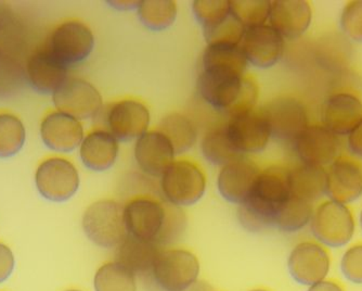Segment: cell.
Wrapping results in <instances>:
<instances>
[{
  "mask_svg": "<svg viewBox=\"0 0 362 291\" xmlns=\"http://www.w3.org/2000/svg\"><path fill=\"white\" fill-rule=\"evenodd\" d=\"M128 235L160 246L176 239L186 225L178 207L151 196H137L124 205Z\"/></svg>",
  "mask_w": 362,
  "mask_h": 291,
  "instance_id": "1",
  "label": "cell"
},
{
  "mask_svg": "<svg viewBox=\"0 0 362 291\" xmlns=\"http://www.w3.org/2000/svg\"><path fill=\"white\" fill-rule=\"evenodd\" d=\"M290 196L288 168L268 166L260 171L249 197L239 205L240 223L250 232L274 227V217Z\"/></svg>",
  "mask_w": 362,
  "mask_h": 291,
  "instance_id": "2",
  "label": "cell"
},
{
  "mask_svg": "<svg viewBox=\"0 0 362 291\" xmlns=\"http://www.w3.org/2000/svg\"><path fill=\"white\" fill-rule=\"evenodd\" d=\"M197 89L211 107L229 117L255 109L259 95L253 79L233 71L203 69Z\"/></svg>",
  "mask_w": 362,
  "mask_h": 291,
  "instance_id": "3",
  "label": "cell"
},
{
  "mask_svg": "<svg viewBox=\"0 0 362 291\" xmlns=\"http://www.w3.org/2000/svg\"><path fill=\"white\" fill-rule=\"evenodd\" d=\"M357 215L351 205L329 198L316 203L309 229L314 239L325 248H343L351 244L357 231Z\"/></svg>",
  "mask_w": 362,
  "mask_h": 291,
  "instance_id": "4",
  "label": "cell"
},
{
  "mask_svg": "<svg viewBox=\"0 0 362 291\" xmlns=\"http://www.w3.org/2000/svg\"><path fill=\"white\" fill-rule=\"evenodd\" d=\"M160 187L166 202L178 207H189L204 196L206 176L193 161L175 160L160 176Z\"/></svg>",
  "mask_w": 362,
  "mask_h": 291,
  "instance_id": "5",
  "label": "cell"
},
{
  "mask_svg": "<svg viewBox=\"0 0 362 291\" xmlns=\"http://www.w3.org/2000/svg\"><path fill=\"white\" fill-rule=\"evenodd\" d=\"M83 229L95 245L117 248L128 236L123 205L110 199L95 201L83 215Z\"/></svg>",
  "mask_w": 362,
  "mask_h": 291,
  "instance_id": "6",
  "label": "cell"
},
{
  "mask_svg": "<svg viewBox=\"0 0 362 291\" xmlns=\"http://www.w3.org/2000/svg\"><path fill=\"white\" fill-rule=\"evenodd\" d=\"M300 164L327 169L344 154L343 138L327 130L320 122H311L292 142Z\"/></svg>",
  "mask_w": 362,
  "mask_h": 291,
  "instance_id": "7",
  "label": "cell"
},
{
  "mask_svg": "<svg viewBox=\"0 0 362 291\" xmlns=\"http://www.w3.org/2000/svg\"><path fill=\"white\" fill-rule=\"evenodd\" d=\"M93 47L95 36L90 28L78 20H70L54 28L46 50L69 68L86 60Z\"/></svg>",
  "mask_w": 362,
  "mask_h": 291,
  "instance_id": "8",
  "label": "cell"
},
{
  "mask_svg": "<svg viewBox=\"0 0 362 291\" xmlns=\"http://www.w3.org/2000/svg\"><path fill=\"white\" fill-rule=\"evenodd\" d=\"M200 264L197 256L187 250L173 249L160 251L151 280L162 291H182L197 282Z\"/></svg>",
  "mask_w": 362,
  "mask_h": 291,
  "instance_id": "9",
  "label": "cell"
},
{
  "mask_svg": "<svg viewBox=\"0 0 362 291\" xmlns=\"http://www.w3.org/2000/svg\"><path fill=\"white\" fill-rule=\"evenodd\" d=\"M38 193L47 200L64 202L72 198L79 188V174L68 159L52 156L46 159L35 174Z\"/></svg>",
  "mask_w": 362,
  "mask_h": 291,
  "instance_id": "10",
  "label": "cell"
},
{
  "mask_svg": "<svg viewBox=\"0 0 362 291\" xmlns=\"http://www.w3.org/2000/svg\"><path fill=\"white\" fill-rule=\"evenodd\" d=\"M260 111L267 121L272 138L281 142L292 144L311 123L306 105L291 96L272 99Z\"/></svg>",
  "mask_w": 362,
  "mask_h": 291,
  "instance_id": "11",
  "label": "cell"
},
{
  "mask_svg": "<svg viewBox=\"0 0 362 291\" xmlns=\"http://www.w3.org/2000/svg\"><path fill=\"white\" fill-rule=\"evenodd\" d=\"M362 121V97L354 89L333 91L320 107V123L345 138Z\"/></svg>",
  "mask_w": 362,
  "mask_h": 291,
  "instance_id": "12",
  "label": "cell"
},
{
  "mask_svg": "<svg viewBox=\"0 0 362 291\" xmlns=\"http://www.w3.org/2000/svg\"><path fill=\"white\" fill-rule=\"evenodd\" d=\"M225 128L230 142L241 156L264 152L272 138L260 110L254 109L230 117Z\"/></svg>",
  "mask_w": 362,
  "mask_h": 291,
  "instance_id": "13",
  "label": "cell"
},
{
  "mask_svg": "<svg viewBox=\"0 0 362 291\" xmlns=\"http://www.w3.org/2000/svg\"><path fill=\"white\" fill-rule=\"evenodd\" d=\"M52 96L57 111L78 121L93 119L103 110L101 93L85 79L69 77Z\"/></svg>",
  "mask_w": 362,
  "mask_h": 291,
  "instance_id": "14",
  "label": "cell"
},
{
  "mask_svg": "<svg viewBox=\"0 0 362 291\" xmlns=\"http://www.w3.org/2000/svg\"><path fill=\"white\" fill-rule=\"evenodd\" d=\"M291 278L304 286H313L327 280L331 270L327 248L316 240H305L293 248L288 258Z\"/></svg>",
  "mask_w": 362,
  "mask_h": 291,
  "instance_id": "15",
  "label": "cell"
},
{
  "mask_svg": "<svg viewBox=\"0 0 362 291\" xmlns=\"http://www.w3.org/2000/svg\"><path fill=\"white\" fill-rule=\"evenodd\" d=\"M327 198L351 205L362 198V160L341 154L325 169Z\"/></svg>",
  "mask_w": 362,
  "mask_h": 291,
  "instance_id": "16",
  "label": "cell"
},
{
  "mask_svg": "<svg viewBox=\"0 0 362 291\" xmlns=\"http://www.w3.org/2000/svg\"><path fill=\"white\" fill-rule=\"evenodd\" d=\"M149 109L136 99H123L112 103L105 113L107 132L119 142L137 140L149 131Z\"/></svg>",
  "mask_w": 362,
  "mask_h": 291,
  "instance_id": "17",
  "label": "cell"
},
{
  "mask_svg": "<svg viewBox=\"0 0 362 291\" xmlns=\"http://www.w3.org/2000/svg\"><path fill=\"white\" fill-rule=\"evenodd\" d=\"M240 50L247 63L258 69H269L280 62L286 40L269 24L246 28Z\"/></svg>",
  "mask_w": 362,
  "mask_h": 291,
  "instance_id": "18",
  "label": "cell"
},
{
  "mask_svg": "<svg viewBox=\"0 0 362 291\" xmlns=\"http://www.w3.org/2000/svg\"><path fill=\"white\" fill-rule=\"evenodd\" d=\"M314 9L307 0H276L270 5L268 24L284 40H298L308 32Z\"/></svg>",
  "mask_w": 362,
  "mask_h": 291,
  "instance_id": "19",
  "label": "cell"
},
{
  "mask_svg": "<svg viewBox=\"0 0 362 291\" xmlns=\"http://www.w3.org/2000/svg\"><path fill=\"white\" fill-rule=\"evenodd\" d=\"M260 171L254 161L244 156L221 166L217 178L221 197L229 202L242 205L249 197Z\"/></svg>",
  "mask_w": 362,
  "mask_h": 291,
  "instance_id": "20",
  "label": "cell"
},
{
  "mask_svg": "<svg viewBox=\"0 0 362 291\" xmlns=\"http://www.w3.org/2000/svg\"><path fill=\"white\" fill-rule=\"evenodd\" d=\"M42 142L50 150L70 154L84 139V127L81 121L60 111L50 112L40 125Z\"/></svg>",
  "mask_w": 362,
  "mask_h": 291,
  "instance_id": "21",
  "label": "cell"
},
{
  "mask_svg": "<svg viewBox=\"0 0 362 291\" xmlns=\"http://www.w3.org/2000/svg\"><path fill=\"white\" fill-rule=\"evenodd\" d=\"M135 159L144 174L160 177L175 161L176 152L162 132L148 131L135 144Z\"/></svg>",
  "mask_w": 362,
  "mask_h": 291,
  "instance_id": "22",
  "label": "cell"
},
{
  "mask_svg": "<svg viewBox=\"0 0 362 291\" xmlns=\"http://www.w3.org/2000/svg\"><path fill=\"white\" fill-rule=\"evenodd\" d=\"M119 142L107 130L90 132L79 146L81 162L93 172L110 170L119 156Z\"/></svg>",
  "mask_w": 362,
  "mask_h": 291,
  "instance_id": "23",
  "label": "cell"
},
{
  "mask_svg": "<svg viewBox=\"0 0 362 291\" xmlns=\"http://www.w3.org/2000/svg\"><path fill=\"white\" fill-rule=\"evenodd\" d=\"M26 71L33 89L42 93L54 95L69 79L68 68L59 62L46 48L30 57Z\"/></svg>",
  "mask_w": 362,
  "mask_h": 291,
  "instance_id": "24",
  "label": "cell"
},
{
  "mask_svg": "<svg viewBox=\"0 0 362 291\" xmlns=\"http://www.w3.org/2000/svg\"><path fill=\"white\" fill-rule=\"evenodd\" d=\"M160 253V246L156 242L128 235L117 247L115 262L125 266L135 276L151 278L154 263Z\"/></svg>",
  "mask_w": 362,
  "mask_h": 291,
  "instance_id": "25",
  "label": "cell"
},
{
  "mask_svg": "<svg viewBox=\"0 0 362 291\" xmlns=\"http://www.w3.org/2000/svg\"><path fill=\"white\" fill-rule=\"evenodd\" d=\"M291 195L308 202H320L327 198L325 169L298 164L288 169Z\"/></svg>",
  "mask_w": 362,
  "mask_h": 291,
  "instance_id": "26",
  "label": "cell"
},
{
  "mask_svg": "<svg viewBox=\"0 0 362 291\" xmlns=\"http://www.w3.org/2000/svg\"><path fill=\"white\" fill-rule=\"evenodd\" d=\"M158 131L170 140L176 156L186 154L197 142V126L188 117L180 113H170L163 118Z\"/></svg>",
  "mask_w": 362,
  "mask_h": 291,
  "instance_id": "27",
  "label": "cell"
},
{
  "mask_svg": "<svg viewBox=\"0 0 362 291\" xmlns=\"http://www.w3.org/2000/svg\"><path fill=\"white\" fill-rule=\"evenodd\" d=\"M314 207V203L291 195L290 198L276 213L274 226L284 233L302 231L306 226H309Z\"/></svg>",
  "mask_w": 362,
  "mask_h": 291,
  "instance_id": "28",
  "label": "cell"
},
{
  "mask_svg": "<svg viewBox=\"0 0 362 291\" xmlns=\"http://www.w3.org/2000/svg\"><path fill=\"white\" fill-rule=\"evenodd\" d=\"M203 69L207 70L233 71L245 74L247 61L240 46L231 45H209L203 54Z\"/></svg>",
  "mask_w": 362,
  "mask_h": 291,
  "instance_id": "29",
  "label": "cell"
},
{
  "mask_svg": "<svg viewBox=\"0 0 362 291\" xmlns=\"http://www.w3.org/2000/svg\"><path fill=\"white\" fill-rule=\"evenodd\" d=\"M201 149L204 158L214 166H223L243 156L230 142L225 125L211 128L207 132L201 142Z\"/></svg>",
  "mask_w": 362,
  "mask_h": 291,
  "instance_id": "30",
  "label": "cell"
},
{
  "mask_svg": "<svg viewBox=\"0 0 362 291\" xmlns=\"http://www.w3.org/2000/svg\"><path fill=\"white\" fill-rule=\"evenodd\" d=\"M140 22L151 30L160 32L170 28L177 17V5L172 0L140 1L137 9Z\"/></svg>",
  "mask_w": 362,
  "mask_h": 291,
  "instance_id": "31",
  "label": "cell"
},
{
  "mask_svg": "<svg viewBox=\"0 0 362 291\" xmlns=\"http://www.w3.org/2000/svg\"><path fill=\"white\" fill-rule=\"evenodd\" d=\"M95 291H137L136 276L117 262H110L95 273Z\"/></svg>",
  "mask_w": 362,
  "mask_h": 291,
  "instance_id": "32",
  "label": "cell"
},
{
  "mask_svg": "<svg viewBox=\"0 0 362 291\" xmlns=\"http://www.w3.org/2000/svg\"><path fill=\"white\" fill-rule=\"evenodd\" d=\"M25 138V127L19 118L0 113V158L16 156L23 148Z\"/></svg>",
  "mask_w": 362,
  "mask_h": 291,
  "instance_id": "33",
  "label": "cell"
},
{
  "mask_svg": "<svg viewBox=\"0 0 362 291\" xmlns=\"http://www.w3.org/2000/svg\"><path fill=\"white\" fill-rule=\"evenodd\" d=\"M205 40L209 45H231L240 46L245 28L233 17V13L225 19L203 28Z\"/></svg>",
  "mask_w": 362,
  "mask_h": 291,
  "instance_id": "34",
  "label": "cell"
},
{
  "mask_svg": "<svg viewBox=\"0 0 362 291\" xmlns=\"http://www.w3.org/2000/svg\"><path fill=\"white\" fill-rule=\"evenodd\" d=\"M272 1H230L233 17L246 28H255L268 23Z\"/></svg>",
  "mask_w": 362,
  "mask_h": 291,
  "instance_id": "35",
  "label": "cell"
},
{
  "mask_svg": "<svg viewBox=\"0 0 362 291\" xmlns=\"http://www.w3.org/2000/svg\"><path fill=\"white\" fill-rule=\"evenodd\" d=\"M339 24L345 38L362 42V0H351L343 6Z\"/></svg>",
  "mask_w": 362,
  "mask_h": 291,
  "instance_id": "36",
  "label": "cell"
},
{
  "mask_svg": "<svg viewBox=\"0 0 362 291\" xmlns=\"http://www.w3.org/2000/svg\"><path fill=\"white\" fill-rule=\"evenodd\" d=\"M195 19L203 28L216 23L231 14L230 1H205L199 0L192 5Z\"/></svg>",
  "mask_w": 362,
  "mask_h": 291,
  "instance_id": "37",
  "label": "cell"
},
{
  "mask_svg": "<svg viewBox=\"0 0 362 291\" xmlns=\"http://www.w3.org/2000/svg\"><path fill=\"white\" fill-rule=\"evenodd\" d=\"M341 272L351 284L362 285V241L347 247L341 258Z\"/></svg>",
  "mask_w": 362,
  "mask_h": 291,
  "instance_id": "38",
  "label": "cell"
},
{
  "mask_svg": "<svg viewBox=\"0 0 362 291\" xmlns=\"http://www.w3.org/2000/svg\"><path fill=\"white\" fill-rule=\"evenodd\" d=\"M344 148L347 154L362 160V121L345 137Z\"/></svg>",
  "mask_w": 362,
  "mask_h": 291,
  "instance_id": "39",
  "label": "cell"
},
{
  "mask_svg": "<svg viewBox=\"0 0 362 291\" xmlns=\"http://www.w3.org/2000/svg\"><path fill=\"white\" fill-rule=\"evenodd\" d=\"M14 266L16 260L11 249L0 242V283L6 282L11 276Z\"/></svg>",
  "mask_w": 362,
  "mask_h": 291,
  "instance_id": "40",
  "label": "cell"
},
{
  "mask_svg": "<svg viewBox=\"0 0 362 291\" xmlns=\"http://www.w3.org/2000/svg\"><path fill=\"white\" fill-rule=\"evenodd\" d=\"M307 291H345V289L335 280H325L309 287Z\"/></svg>",
  "mask_w": 362,
  "mask_h": 291,
  "instance_id": "41",
  "label": "cell"
},
{
  "mask_svg": "<svg viewBox=\"0 0 362 291\" xmlns=\"http://www.w3.org/2000/svg\"><path fill=\"white\" fill-rule=\"evenodd\" d=\"M111 7L117 10H137L139 7L140 1H107Z\"/></svg>",
  "mask_w": 362,
  "mask_h": 291,
  "instance_id": "42",
  "label": "cell"
},
{
  "mask_svg": "<svg viewBox=\"0 0 362 291\" xmlns=\"http://www.w3.org/2000/svg\"><path fill=\"white\" fill-rule=\"evenodd\" d=\"M182 291H213V288L203 280H197Z\"/></svg>",
  "mask_w": 362,
  "mask_h": 291,
  "instance_id": "43",
  "label": "cell"
},
{
  "mask_svg": "<svg viewBox=\"0 0 362 291\" xmlns=\"http://www.w3.org/2000/svg\"><path fill=\"white\" fill-rule=\"evenodd\" d=\"M357 223H358V225H359V227H360V229H361V231H362V205H361V207H360L359 212H358Z\"/></svg>",
  "mask_w": 362,
  "mask_h": 291,
  "instance_id": "44",
  "label": "cell"
},
{
  "mask_svg": "<svg viewBox=\"0 0 362 291\" xmlns=\"http://www.w3.org/2000/svg\"><path fill=\"white\" fill-rule=\"evenodd\" d=\"M252 291H268V290H264V289H255V290Z\"/></svg>",
  "mask_w": 362,
  "mask_h": 291,
  "instance_id": "45",
  "label": "cell"
},
{
  "mask_svg": "<svg viewBox=\"0 0 362 291\" xmlns=\"http://www.w3.org/2000/svg\"><path fill=\"white\" fill-rule=\"evenodd\" d=\"M65 291H81V290H77V289H70V290H65Z\"/></svg>",
  "mask_w": 362,
  "mask_h": 291,
  "instance_id": "46",
  "label": "cell"
}]
</instances>
